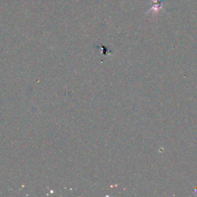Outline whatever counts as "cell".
Returning <instances> with one entry per match:
<instances>
[{
	"mask_svg": "<svg viewBox=\"0 0 197 197\" xmlns=\"http://www.w3.org/2000/svg\"><path fill=\"white\" fill-rule=\"evenodd\" d=\"M153 2V4H152L151 9H150L149 12L151 11H158L162 6V2L163 0H152Z\"/></svg>",
	"mask_w": 197,
	"mask_h": 197,
	"instance_id": "obj_1",
	"label": "cell"
}]
</instances>
